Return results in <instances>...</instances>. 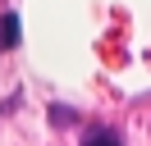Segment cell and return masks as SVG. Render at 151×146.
I'll list each match as a JSON object with an SVG mask.
<instances>
[{
  "instance_id": "obj_1",
  "label": "cell",
  "mask_w": 151,
  "mask_h": 146,
  "mask_svg": "<svg viewBox=\"0 0 151 146\" xmlns=\"http://www.w3.org/2000/svg\"><path fill=\"white\" fill-rule=\"evenodd\" d=\"M19 14H5L0 18V46H5V50H14V46H19Z\"/></svg>"
},
{
  "instance_id": "obj_2",
  "label": "cell",
  "mask_w": 151,
  "mask_h": 146,
  "mask_svg": "<svg viewBox=\"0 0 151 146\" xmlns=\"http://www.w3.org/2000/svg\"><path fill=\"white\" fill-rule=\"evenodd\" d=\"M83 146H124V142H119L114 132H92V137H87Z\"/></svg>"
}]
</instances>
